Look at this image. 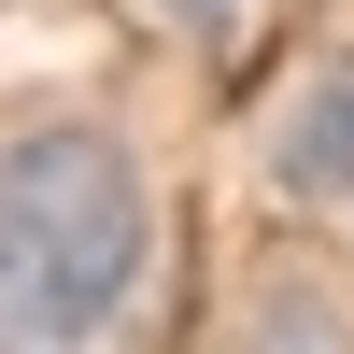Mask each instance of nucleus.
<instances>
[{
    "mask_svg": "<svg viewBox=\"0 0 354 354\" xmlns=\"http://www.w3.org/2000/svg\"><path fill=\"white\" fill-rule=\"evenodd\" d=\"M142 255H156V198H142V156L113 128H28L0 142V326L15 340H113L142 298Z\"/></svg>",
    "mask_w": 354,
    "mask_h": 354,
    "instance_id": "nucleus-1",
    "label": "nucleus"
},
{
    "mask_svg": "<svg viewBox=\"0 0 354 354\" xmlns=\"http://www.w3.org/2000/svg\"><path fill=\"white\" fill-rule=\"evenodd\" d=\"M270 170H283V198H354V57L298 85V113H283Z\"/></svg>",
    "mask_w": 354,
    "mask_h": 354,
    "instance_id": "nucleus-2",
    "label": "nucleus"
},
{
    "mask_svg": "<svg viewBox=\"0 0 354 354\" xmlns=\"http://www.w3.org/2000/svg\"><path fill=\"white\" fill-rule=\"evenodd\" d=\"M156 15H170V28H227L241 0H156Z\"/></svg>",
    "mask_w": 354,
    "mask_h": 354,
    "instance_id": "nucleus-3",
    "label": "nucleus"
},
{
    "mask_svg": "<svg viewBox=\"0 0 354 354\" xmlns=\"http://www.w3.org/2000/svg\"><path fill=\"white\" fill-rule=\"evenodd\" d=\"M0 354H15V340H0Z\"/></svg>",
    "mask_w": 354,
    "mask_h": 354,
    "instance_id": "nucleus-4",
    "label": "nucleus"
}]
</instances>
